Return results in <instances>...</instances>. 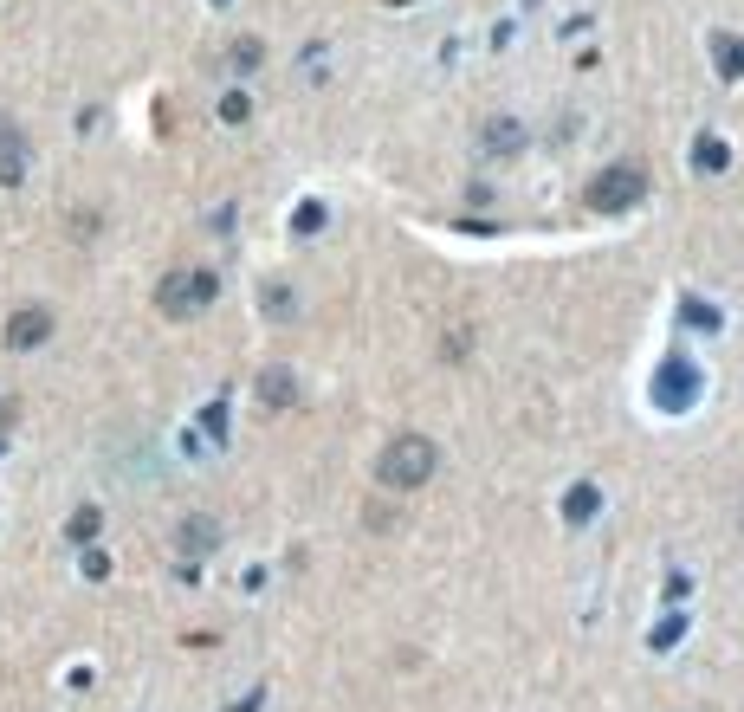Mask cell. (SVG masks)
Returning <instances> with one entry per match:
<instances>
[{
  "instance_id": "5b68a950",
  "label": "cell",
  "mask_w": 744,
  "mask_h": 712,
  "mask_svg": "<svg viewBox=\"0 0 744 712\" xmlns=\"http://www.w3.org/2000/svg\"><path fill=\"white\" fill-rule=\"evenodd\" d=\"M46 337H52V311H46V305L13 311V324H7V344H13V350H33V344H46Z\"/></svg>"
},
{
  "instance_id": "277c9868",
  "label": "cell",
  "mask_w": 744,
  "mask_h": 712,
  "mask_svg": "<svg viewBox=\"0 0 744 712\" xmlns=\"http://www.w3.org/2000/svg\"><path fill=\"white\" fill-rule=\"evenodd\" d=\"M26 162H33V149H26L20 123L0 117V182H26Z\"/></svg>"
},
{
  "instance_id": "8fae6325",
  "label": "cell",
  "mask_w": 744,
  "mask_h": 712,
  "mask_svg": "<svg viewBox=\"0 0 744 712\" xmlns=\"http://www.w3.org/2000/svg\"><path fill=\"white\" fill-rule=\"evenodd\" d=\"M589 512H596V492L583 486V492H576V499H570V518H589Z\"/></svg>"
},
{
  "instance_id": "3957f363",
  "label": "cell",
  "mask_w": 744,
  "mask_h": 712,
  "mask_svg": "<svg viewBox=\"0 0 744 712\" xmlns=\"http://www.w3.org/2000/svg\"><path fill=\"white\" fill-rule=\"evenodd\" d=\"M641 195H647V169H641V162H615V169L602 175L596 188H589V201H596L602 214H615V208H635Z\"/></svg>"
},
{
  "instance_id": "7a4b0ae2",
  "label": "cell",
  "mask_w": 744,
  "mask_h": 712,
  "mask_svg": "<svg viewBox=\"0 0 744 712\" xmlns=\"http://www.w3.org/2000/svg\"><path fill=\"white\" fill-rule=\"evenodd\" d=\"M214 292H220V279H214L208 266H175L169 279H162L156 305L169 311V318H195V311H208V305H214Z\"/></svg>"
},
{
  "instance_id": "6da1fadb",
  "label": "cell",
  "mask_w": 744,
  "mask_h": 712,
  "mask_svg": "<svg viewBox=\"0 0 744 712\" xmlns=\"http://www.w3.org/2000/svg\"><path fill=\"white\" fill-rule=\"evenodd\" d=\"M434 467H440V447L427 441V434H395V441L382 447V460H376L382 486H427Z\"/></svg>"
},
{
  "instance_id": "52a82bcc",
  "label": "cell",
  "mask_w": 744,
  "mask_h": 712,
  "mask_svg": "<svg viewBox=\"0 0 744 712\" xmlns=\"http://www.w3.org/2000/svg\"><path fill=\"white\" fill-rule=\"evenodd\" d=\"M175 544H182L188 557H201V551H214V544H220V525H214V518H188Z\"/></svg>"
},
{
  "instance_id": "30bf717a",
  "label": "cell",
  "mask_w": 744,
  "mask_h": 712,
  "mask_svg": "<svg viewBox=\"0 0 744 712\" xmlns=\"http://www.w3.org/2000/svg\"><path fill=\"white\" fill-rule=\"evenodd\" d=\"M72 538H78V544L98 538V512H78V518H72Z\"/></svg>"
},
{
  "instance_id": "9c48e42d",
  "label": "cell",
  "mask_w": 744,
  "mask_h": 712,
  "mask_svg": "<svg viewBox=\"0 0 744 712\" xmlns=\"http://www.w3.org/2000/svg\"><path fill=\"white\" fill-rule=\"evenodd\" d=\"M233 72H259V39H240V46H233Z\"/></svg>"
},
{
  "instance_id": "8992f818",
  "label": "cell",
  "mask_w": 744,
  "mask_h": 712,
  "mask_svg": "<svg viewBox=\"0 0 744 712\" xmlns=\"http://www.w3.org/2000/svg\"><path fill=\"white\" fill-rule=\"evenodd\" d=\"M259 395H266V408L298 402V376H292V369H266V376H259Z\"/></svg>"
},
{
  "instance_id": "ba28073f",
  "label": "cell",
  "mask_w": 744,
  "mask_h": 712,
  "mask_svg": "<svg viewBox=\"0 0 744 712\" xmlns=\"http://www.w3.org/2000/svg\"><path fill=\"white\" fill-rule=\"evenodd\" d=\"M525 143V130H518L512 117H499V123H486V149H505V156H512V149Z\"/></svg>"
}]
</instances>
